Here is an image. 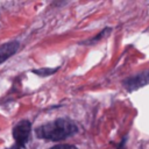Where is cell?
Returning a JSON list of instances; mask_svg holds the SVG:
<instances>
[{
  "instance_id": "obj_2",
  "label": "cell",
  "mask_w": 149,
  "mask_h": 149,
  "mask_svg": "<svg viewBox=\"0 0 149 149\" xmlns=\"http://www.w3.org/2000/svg\"><path fill=\"white\" fill-rule=\"evenodd\" d=\"M30 134V122L27 120H22L20 121L13 129V136L15 140V148L20 149L22 148Z\"/></svg>"
},
{
  "instance_id": "obj_4",
  "label": "cell",
  "mask_w": 149,
  "mask_h": 149,
  "mask_svg": "<svg viewBox=\"0 0 149 149\" xmlns=\"http://www.w3.org/2000/svg\"><path fill=\"white\" fill-rule=\"evenodd\" d=\"M19 49V43L16 41L13 42H8L3 45L0 47V63H2L3 61H6L7 58H9L13 54H15Z\"/></svg>"
},
{
  "instance_id": "obj_3",
  "label": "cell",
  "mask_w": 149,
  "mask_h": 149,
  "mask_svg": "<svg viewBox=\"0 0 149 149\" xmlns=\"http://www.w3.org/2000/svg\"><path fill=\"white\" fill-rule=\"evenodd\" d=\"M149 84V70L143 72V73H140V74H136L129 79H127L125 81V86L129 90V91H133V90H136L143 85H147Z\"/></svg>"
},
{
  "instance_id": "obj_5",
  "label": "cell",
  "mask_w": 149,
  "mask_h": 149,
  "mask_svg": "<svg viewBox=\"0 0 149 149\" xmlns=\"http://www.w3.org/2000/svg\"><path fill=\"white\" fill-rule=\"evenodd\" d=\"M50 149H77L74 146H71V144H58V146H55Z\"/></svg>"
},
{
  "instance_id": "obj_1",
  "label": "cell",
  "mask_w": 149,
  "mask_h": 149,
  "mask_svg": "<svg viewBox=\"0 0 149 149\" xmlns=\"http://www.w3.org/2000/svg\"><path fill=\"white\" fill-rule=\"evenodd\" d=\"M77 126L66 119H58L52 122L40 126L35 129L37 137L50 140V141H61L66 137H70L77 133Z\"/></svg>"
}]
</instances>
